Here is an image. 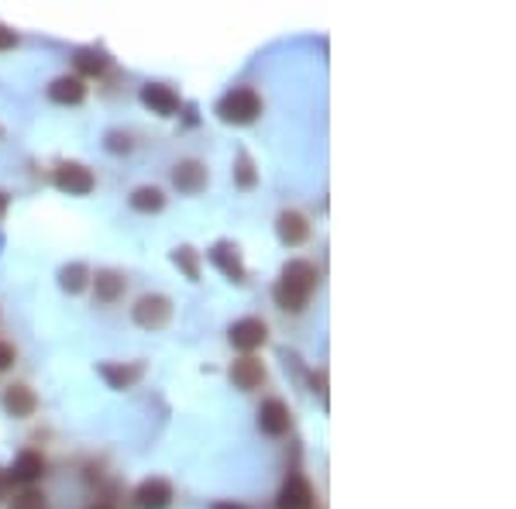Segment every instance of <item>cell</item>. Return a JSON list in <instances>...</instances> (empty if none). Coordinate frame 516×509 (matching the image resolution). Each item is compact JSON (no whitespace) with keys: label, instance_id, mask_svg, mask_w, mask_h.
Listing matches in <instances>:
<instances>
[{"label":"cell","instance_id":"25","mask_svg":"<svg viewBox=\"0 0 516 509\" xmlns=\"http://www.w3.org/2000/svg\"><path fill=\"white\" fill-rule=\"evenodd\" d=\"M14 358H17L14 344H7V341H0V372H7V369L14 365Z\"/></svg>","mask_w":516,"mask_h":509},{"label":"cell","instance_id":"3","mask_svg":"<svg viewBox=\"0 0 516 509\" xmlns=\"http://www.w3.org/2000/svg\"><path fill=\"white\" fill-rule=\"evenodd\" d=\"M131 317H135V323L145 327V331H162V327L172 321V300L162 296V293H145V296L131 306Z\"/></svg>","mask_w":516,"mask_h":509},{"label":"cell","instance_id":"31","mask_svg":"<svg viewBox=\"0 0 516 509\" xmlns=\"http://www.w3.org/2000/svg\"><path fill=\"white\" fill-rule=\"evenodd\" d=\"M93 509H107V506H93Z\"/></svg>","mask_w":516,"mask_h":509},{"label":"cell","instance_id":"14","mask_svg":"<svg viewBox=\"0 0 516 509\" xmlns=\"http://www.w3.org/2000/svg\"><path fill=\"white\" fill-rule=\"evenodd\" d=\"M49 101L62 103V107H69V103H83L86 101V83L80 80V76H55V80L49 83Z\"/></svg>","mask_w":516,"mask_h":509},{"label":"cell","instance_id":"22","mask_svg":"<svg viewBox=\"0 0 516 509\" xmlns=\"http://www.w3.org/2000/svg\"><path fill=\"white\" fill-rule=\"evenodd\" d=\"M100 372H103V379L114 386V389H124V386H128V382L138 375V372H118V369H110V365H103Z\"/></svg>","mask_w":516,"mask_h":509},{"label":"cell","instance_id":"27","mask_svg":"<svg viewBox=\"0 0 516 509\" xmlns=\"http://www.w3.org/2000/svg\"><path fill=\"white\" fill-rule=\"evenodd\" d=\"M252 183H255L252 162H248V155H241V187H252Z\"/></svg>","mask_w":516,"mask_h":509},{"label":"cell","instance_id":"6","mask_svg":"<svg viewBox=\"0 0 516 509\" xmlns=\"http://www.w3.org/2000/svg\"><path fill=\"white\" fill-rule=\"evenodd\" d=\"M227 338H231V344L241 348V351H255V348H262L265 338H269V327H265V321H258V317H241V321L231 323Z\"/></svg>","mask_w":516,"mask_h":509},{"label":"cell","instance_id":"2","mask_svg":"<svg viewBox=\"0 0 516 509\" xmlns=\"http://www.w3.org/2000/svg\"><path fill=\"white\" fill-rule=\"evenodd\" d=\"M217 114L227 124H252L262 114V97L252 86H234L217 101Z\"/></svg>","mask_w":516,"mask_h":509},{"label":"cell","instance_id":"9","mask_svg":"<svg viewBox=\"0 0 516 509\" xmlns=\"http://www.w3.org/2000/svg\"><path fill=\"white\" fill-rule=\"evenodd\" d=\"M0 407L7 417H14V420H28L34 409H38V396H34L28 386H7L4 396H0Z\"/></svg>","mask_w":516,"mask_h":509},{"label":"cell","instance_id":"20","mask_svg":"<svg viewBox=\"0 0 516 509\" xmlns=\"http://www.w3.org/2000/svg\"><path fill=\"white\" fill-rule=\"evenodd\" d=\"M86 283H90V269L80 265V262H72V265H66V269L59 272V286L66 289V293H80V289H86Z\"/></svg>","mask_w":516,"mask_h":509},{"label":"cell","instance_id":"11","mask_svg":"<svg viewBox=\"0 0 516 509\" xmlns=\"http://www.w3.org/2000/svg\"><path fill=\"white\" fill-rule=\"evenodd\" d=\"M141 103H145L152 114H158V118H172V114L179 110V97L172 93L169 86H162V83L141 86Z\"/></svg>","mask_w":516,"mask_h":509},{"label":"cell","instance_id":"17","mask_svg":"<svg viewBox=\"0 0 516 509\" xmlns=\"http://www.w3.org/2000/svg\"><path fill=\"white\" fill-rule=\"evenodd\" d=\"M128 204H131V210H138V214H158L162 206H166V193L158 187H138L131 197H128Z\"/></svg>","mask_w":516,"mask_h":509},{"label":"cell","instance_id":"5","mask_svg":"<svg viewBox=\"0 0 516 509\" xmlns=\"http://www.w3.org/2000/svg\"><path fill=\"white\" fill-rule=\"evenodd\" d=\"M55 187L69 193V197H86L90 189L97 187V179H93V172L80 166V162H62L59 169H55Z\"/></svg>","mask_w":516,"mask_h":509},{"label":"cell","instance_id":"29","mask_svg":"<svg viewBox=\"0 0 516 509\" xmlns=\"http://www.w3.org/2000/svg\"><path fill=\"white\" fill-rule=\"evenodd\" d=\"M7 204H11V197H7V193H4V189H0V217H4V214H7Z\"/></svg>","mask_w":516,"mask_h":509},{"label":"cell","instance_id":"7","mask_svg":"<svg viewBox=\"0 0 516 509\" xmlns=\"http://www.w3.org/2000/svg\"><path fill=\"white\" fill-rule=\"evenodd\" d=\"M292 417H290V407L282 403V399H265L262 409H258V427H262V434H269V437H282L286 430H290Z\"/></svg>","mask_w":516,"mask_h":509},{"label":"cell","instance_id":"15","mask_svg":"<svg viewBox=\"0 0 516 509\" xmlns=\"http://www.w3.org/2000/svg\"><path fill=\"white\" fill-rule=\"evenodd\" d=\"M93 286H97V300H100V303H118L120 296H124V289H128V279L114 269H103L97 272Z\"/></svg>","mask_w":516,"mask_h":509},{"label":"cell","instance_id":"12","mask_svg":"<svg viewBox=\"0 0 516 509\" xmlns=\"http://www.w3.org/2000/svg\"><path fill=\"white\" fill-rule=\"evenodd\" d=\"M279 509H313V489L307 478H286V485L279 489Z\"/></svg>","mask_w":516,"mask_h":509},{"label":"cell","instance_id":"13","mask_svg":"<svg viewBox=\"0 0 516 509\" xmlns=\"http://www.w3.org/2000/svg\"><path fill=\"white\" fill-rule=\"evenodd\" d=\"M231 382L238 386V389H244V392H252V389H258L262 382H265V365L258 361V358H238L234 365H231Z\"/></svg>","mask_w":516,"mask_h":509},{"label":"cell","instance_id":"30","mask_svg":"<svg viewBox=\"0 0 516 509\" xmlns=\"http://www.w3.org/2000/svg\"><path fill=\"white\" fill-rule=\"evenodd\" d=\"M210 509H244V506H234V503H214Z\"/></svg>","mask_w":516,"mask_h":509},{"label":"cell","instance_id":"8","mask_svg":"<svg viewBox=\"0 0 516 509\" xmlns=\"http://www.w3.org/2000/svg\"><path fill=\"white\" fill-rule=\"evenodd\" d=\"M138 509H169L172 506V485L166 478H145L135 489Z\"/></svg>","mask_w":516,"mask_h":509},{"label":"cell","instance_id":"24","mask_svg":"<svg viewBox=\"0 0 516 509\" xmlns=\"http://www.w3.org/2000/svg\"><path fill=\"white\" fill-rule=\"evenodd\" d=\"M107 149L110 152H131V138L120 131H107Z\"/></svg>","mask_w":516,"mask_h":509},{"label":"cell","instance_id":"1","mask_svg":"<svg viewBox=\"0 0 516 509\" xmlns=\"http://www.w3.org/2000/svg\"><path fill=\"white\" fill-rule=\"evenodd\" d=\"M317 283H320L317 265L307 262V258H292V262H286L279 283L272 286V300L279 303V310H286V313H303L310 296H313V289H317Z\"/></svg>","mask_w":516,"mask_h":509},{"label":"cell","instance_id":"4","mask_svg":"<svg viewBox=\"0 0 516 509\" xmlns=\"http://www.w3.org/2000/svg\"><path fill=\"white\" fill-rule=\"evenodd\" d=\"M172 187L179 189V193H186V197H196V193H204L206 187V166L200 158H179L176 166H172Z\"/></svg>","mask_w":516,"mask_h":509},{"label":"cell","instance_id":"26","mask_svg":"<svg viewBox=\"0 0 516 509\" xmlns=\"http://www.w3.org/2000/svg\"><path fill=\"white\" fill-rule=\"evenodd\" d=\"M17 45V34L7 28V24H0V52H7V49H14Z\"/></svg>","mask_w":516,"mask_h":509},{"label":"cell","instance_id":"28","mask_svg":"<svg viewBox=\"0 0 516 509\" xmlns=\"http://www.w3.org/2000/svg\"><path fill=\"white\" fill-rule=\"evenodd\" d=\"M7 493H11V475L0 468V499H7Z\"/></svg>","mask_w":516,"mask_h":509},{"label":"cell","instance_id":"21","mask_svg":"<svg viewBox=\"0 0 516 509\" xmlns=\"http://www.w3.org/2000/svg\"><path fill=\"white\" fill-rule=\"evenodd\" d=\"M11 509H49V495L42 489H24L11 499Z\"/></svg>","mask_w":516,"mask_h":509},{"label":"cell","instance_id":"18","mask_svg":"<svg viewBox=\"0 0 516 509\" xmlns=\"http://www.w3.org/2000/svg\"><path fill=\"white\" fill-rule=\"evenodd\" d=\"M210 258H214V262L221 265L227 279H234V283H244V265H241L238 254L231 252V245H224V241H221V245H217V248L210 252Z\"/></svg>","mask_w":516,"mask_h":509},{"label":"cell","instance_id":"23","mask_svg":"<svg viewBox=\"0 0 516 509\" xmlns=\"http://www.w3.org/2000/svg\"><path fill=\"white\" fill-rule=\"evenodd\" d=\"M172 258H176V265H183V269H186L189 279H196V275H200V272H196V262H193V248H179Z\"/></svg>","mask_w":516,"mask_h":509},{"label":"cell","instance_id":"16","mask_svg":"<svg viewBox=\"0 0 516 509\" xmlns=\"http://www.w3.org/2000/svg\"><path fill=\"white\" fill-rule=\"evenodd\" d=\"M7 475H11V482H34V478L45 475V458L38 451H21Z\"/></svg>","mask_w":516,"mask_h":509},{"label":"cell","instance_id":"10","mask_svg":"<svg viewBox=\"0 0 516 509\" xmlns=\"http://www.w3.org/2000/svg\"><path fill=\"white\" fill-rule=\"evenodd\" d=\"M275 235H279L282 245H292V248H296V245H303V241L310 238V224L300 210H282V214L275 217Z\"/></svg>","mask_w":516,"mask_h":509},{"label":"cell","instance_id":"19","mask_svg":"<svg viewBox=\"0 0 516 509\" xmlns=\"http://www.w3.org/2000/svg\"><path fill=\"white\" fill-rule=\"evenodd\" d=\"M72 62H76L80 80H83V76H100L103 69H107V55L100 49H76Z\"/></svg>","mask_w":516,"mask_h":509}]
</instances>
